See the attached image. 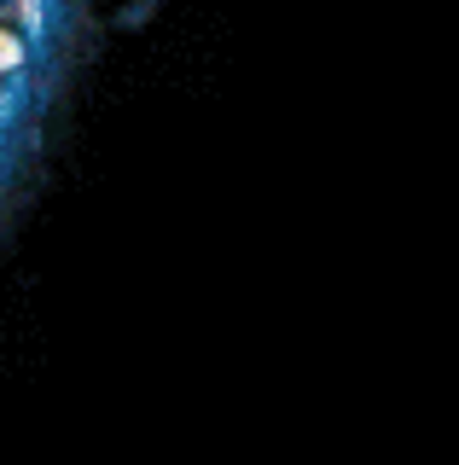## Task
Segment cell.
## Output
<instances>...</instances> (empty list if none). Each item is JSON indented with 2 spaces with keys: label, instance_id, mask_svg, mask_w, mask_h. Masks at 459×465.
I'll return each mask as SVG.
<instances>
[{
  "label": "cell",
  "instance_id": "obj_1",
  "mask_svg": "<svg viewBox=\"0 0 459 465\" xmlns=\"http://www.w3.org/2000/svg\"><path fill=\"white\" fill-rule=\"evenodd\" d=\"M18 70H24V35L0 24V76H18Z\"/></svg>",
  "mask_w": 459,
  "mask_h": 465
}]
</instances>
